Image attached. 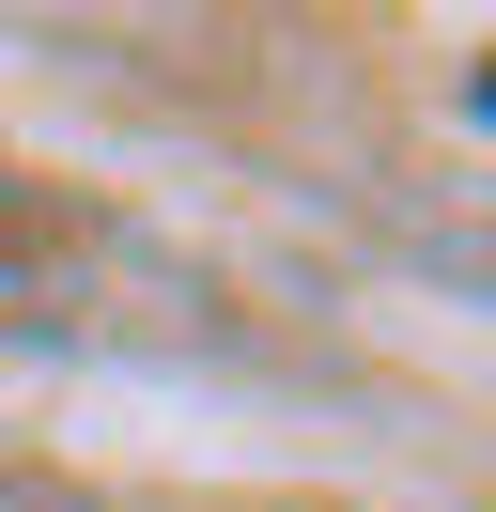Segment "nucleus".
I'll return each instance as SVG.
<instances>
[{
  "label": "nucleus",
  "mask_w": 496,
  "mask_h": 512,
  "mask_svg": "<svg viewBox=\"0 0 496 512\" xmlns=\"http://www.w3.org/2000/svg\"><path fill=\"white\" fill-rule=\"evenodd\" d=\"M465 109H481V125H496V63H481V78H465Z\"/></svg>",
  "instance_id": "nucleus-1"
}]
</instances>
